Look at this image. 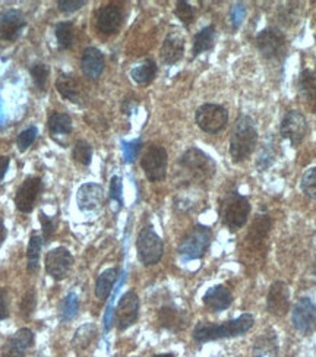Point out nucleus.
<instances>
[{"label":"nucleus","instance_id":"obj_36","mask_svg":"<svg viewBox=\"0 0 316 357\" xmlns=\"http://www.w3.org/2000/svg\"><path fill=\"white\" fill-rule=\"evenodd\" d=\"M75 161H78L82 166H90L91 160H93V147L91 144L86 143V140L81 139L78 143L75 144L73 147V153H72Z\"/></svg>","mask_w":316,"mask_h":357},{"label":"nucleus","instance_id":"obj_3","mask_svg":"<svg viewBox=\"0 0 316 357\" xmlns=\"http://www.w3.org/2000/svg\"><path fill=\"white\" fill-rule=\"evenodd\" d=\"M250 214V202L243 195L232 192L228 193L221 204V221L232 232H236L247 223Z\"/></svg>","mask_w":316,"mask_h":357},{"label":"nucleus","instance_id":"obj_19","mask_svg":"<svg viewBox=\"0 0 316 357\" xmlns=\"http://www.w3.org/2000/svg\"><path fill=\"white\" fill-rule=\"evenodd\" d=\"M34 344V332L28 328H21L3 345V357H25L28 349Z\"/></svg>","mask_w":316,"mask_h":357},{"label":"nucleus","instance_id":"obj_47","mask_svg":"<svg viewBox=\"0 0 316 357\" xmlns=\"http://www.w3.org/2000/svg\"><path fill=\"white\" fill-rule=\"evenodd\" d=\"M9 317L8 308V293L5 288H0V321H3Z\"/></svg>","mask_w":316,"mask_h":357},{"label":"nucleus","instance_id":"obj_30","mask_svg":"<svg viewBox=\"0 0 316 357\" xmlns=\"http://www.w3.org/2000/svg\"><path fill=\"white\" fill-rule=\"evenodd\" d=\"M156 75H157V64L154 60H151V59L139 63L138 66L132 68V71H130V77H132V79L136 84H141V85L151 82L156 78Z\"/></svg>","mask_w":316,"mask_h":357},{"label":"nucleus","instance_id":"obj_16","mask_svg":"<svg viewBox=\"0 0 316 357\" xmlns=\"http://www.w3.org/2000/svg\"><path fill=\"white\" fill-rule=\"evenodd\" d=\"M27 21L18 9H8L0 14V38L5 41H15L23 34Z\"/></svg>","mask_w":316,"mask_h":357},{"label":"nucleus","instance_id":"obj_13","mask_svg":"<svg viewBox=\"0 0 316 357\" xmlns=\"http://www.w3.org/2000/svg\"><path fill=\"white\" fill-rule=\"evenodd\" d=\"M73 265V256L66 247H56L46 255V271L56 281L68 277Z\"/></svg>","mask_w":316,"mask_h":357},{"label":"nucleus","instance_id":"obj_29","mask_svg":"<svg viewBox=\"0 0 316 357\" xmlns=\"http://www.w3.org/2000/svg\"><path fill=\"white\" fill-rule=\"evenodd\" d=\"M215 41V28L214 25L205 27L193 38V56H199L201 53L208 51L214 47Z\"/></svg>","mask_w":316,"mask_h":357},{"label":"nucleus","instance_id":"obj_15","mask_svg":"<svg viewBox=\"0 0 316 357\" xmlns=\"http://www.w3.org/2000/svg\"><path fill=\"white\" fill-rule=\"evenodd\" d=\"M41 189H42V182L40 177H32V176L27 177L16 192V197H15L16 210L24 214H28L34 210V205Z\"/></svg>","mask_w":316,"mask_h":357},{"label":"nucleus","instance_id":"obj_43","mask_svg":"<svg viewBox=\"0 0 316 357\" xmlns=\"http://www.w3.org/2000/svg\"><path fill=\"white\" fill-rule=\"evenodd\" d=\"M123 185H122V179L119 176H113L112 182H110V199L114 201L117 204L119 210L122 208L123 205Z\"/></svg>","mask_w":316,"mask_h":357},{"label":"nucleus","instance_id":"obj_39","mask_svg":"<svg viewBox=\"0 0 316 357\" xmlns=\"http://www.w3.org/2000/svg\"><path fill=\"white\" fill-rule=\"evenodd\" d=\"M174 15H176L184 25H191L195 19V10L188 2L179 0L176 3V9H174Z\"/></svg>","mask_w":316,"mask_h":357},{"label":"nucleus","instance_id":"obj_49","mask_svg":"<svg viewBox=\"0 0 316 357\" xmlns=\"http://www.w3.org/2000/svg\"><path fill=\"white\" fill-rule=\"evenodd\" d=\"M5 239H6V227H5L2 215H0V246H2Z\"/></svg>","mask_w":316,"mask_h":357},{"label":"nucleus","instance_id":"obj_8","mask_svg":"<svg viewBox=\"0 0 316 357\" xmlns=\"http://www.w3.org/2000/svg\"><path fill=\"white\" fill-rule=\"evenodd\" d=\"M145 176L149 182H161L167 175V151L160 145H151L141 160Z\"/></svg>","mask_w":316,"mask_h":357},{"label":"nucleus","instance_id":"obj_10","mask_svg":"<svg viewBox=\"0 0 316 357\" xmlns=\"http://www.w3.org/2000/svg\"><path fill=\"white\" fill-rule=\"evenodd\" d=\"M281 136L287 139L293 147H299L308 134V121L299 110H290L281 121Z\"/></svg>","mask_w":316,"mask_h":357},{"label":"nucleus","instance_id":"obj_32","mask_svg":"<svg viewBox=\"0 0 316 357\" xmlns=\"http://www.w3.org/2000/svg\"><path fill=\"white\" fill-rule=\"evenodd\" d=\"M54 34H56L58 45L62 50H68L73 46L75 27L72 23H59L54 28Z\"/></svg>","mask_w":316,"mask_h":357},{"label":"nucleus","instance_id":"obj_33","mask_svg":"<svg viewBox=\"0 0 316 357\" xmlns=\"http://www.w3.org/2000/svg\"><path fill=\"white\" fill-rule=\"evenodd\" d=\"M29 73H31V78H32V81H34V85L37 86V88L40 91H45L46 85H47V79H49V73H50L47 64L42 62H36L29 68Z\"/></svg>","mask_w":316,"mask_h":357},{"label":"nucleus","instance_id":"obj_6","mask_svg":"<svg viewBox=\"0 0 316 357\" xmlns=\"http://www.w3.org/2000/svg\"><path fill=\"white\" fill-rule=\"evenodd\" d=\"M136 251L138 259L145 267L158 264L160 259L162 258V254H165V243H162L161 237L151 225L144 227V229L139 232L136 241Z\"/></svg>","mask_w":316,"mask_h":357},{"label":"nucleus","instance_id":"obj_45","mask_svg":"<svg viewBox=\"0 0 316 357\" xmlns=\"http://www.w3.org/2000/svg\"><path fill=\"white\" fill-rule=\"evenodd\" d=\"M246 16V8L243 3H236L232 10H230V21L234 28L241 27V24L243 23V19Z\"/></svg>","mask_w":316,"mask_h":357},{"label":"nucleus","instance_id":"obj_34","mask_svg":"<svg viewBox=\"0 0 316 357\" xmlns=\"http://www.w3.org/2000/svg\"><path fill=\"white\" fill-rule=\"evenodd\" d=\"M95 335H97V327L90 323V325H84L76 331L72 343L76 349L82 350L88 347V345L93 343V340L95 338Z\"/></svg>","mask_w":316,"mask_h":357},{"label":"nucleus","instance_id":"obj_51","mask_svg":"<svg viewBox=\"0 0 316 357\" xmlns=\"http://www.w3.org/2000/svg\"><path fill=\"white\" fill-rule=\"evenodd\" d=\"M151 357H174L173 354H154V356H151Z\"/></svg>","mask_w":316,"mask_h":357},{"label":"nucleus","instance_id":"obj_44","mask_svg":"<svg viewBox=\"0 0 316 357\" xmlns=\"http://www.w3.org/2000/svg\"><path fill=\"white\" fill-rule=\"evenodd\" d=\"M274 158H276L274 149L269 148V147H265L263 151H260V154L258 156V161H256L258 170H260V171L267 170L269 166H272V163H274Z\"/></svg>","mask_w":316,"mask_h":357},{"label":"nucleus","instance_id":"obj_46","mask_svg":"<svg viewBox=\"0 0 316 357\" xmlns=\"http://www.w3.org/2000/svg\"><path fill=\"white\" fill-rule=\"evenodd\" d=\"M84 5H86L85 0H59L58 6L63 14H72L75 10L81 9Z\"/></svg>","mask_w":316,"mask_h":357},{"label":"nucleus","instance_id":"obj_24","mask_svg":"<svg viewBox=\"0 0 316 357\" xmlns=\"http://www.w3.org/2000/svg\"><path fill=\"white\" fill-rule=\"evenodd\" d=\"M299 93L302 100L312 110H316V73L311 69H304L299 77Z\"/></svg>","mask_w":316,"mask_h":357},{"label":"nucleus","instance_id":"obj_28","mask_svg":"<svg viewBox=\"0 0 316 357\" xmlns=\"http://www.w3.org/2000/svg\"><path fill=\"white\" fill-rule=\"evenodd\" d=\"M42 237L38 233H32L27 249V259H28V273L36 274L40 269V255H41Z\"/></svg>","mask_w":316,"mask_h":357},{"label":"nucleus","instance_id":"obj_17","mask_svg":"<svg viewBox=\"0 0 316 357\" xmlns=\"http://www.w3.org/2000/svg\"><path fill=\"white\" fill-rule=\"evenodd\" d=\"M104 201V189L98 183H85L76 195L78 208L84 212H94L101 208Z\"/></svg>","mask_w":316,"mask_h":357},{"label":"nucleus","instance_id":"obj_4","mask_svg":"<svg viewBox=\"0 0 316 357\" xmlns=\"http://www.w3.org/2000/svg\"><path fill=\"white\" fill-rule=\"evenodd\" d=\"M212 233L206 225H195L193 229L183 237L179 245V254L182 258L192 261V259H201L211 245Z\"/></svg>","mask_w":316,"mask_h":357},{"label":"nucleus","instance_id":"obj_26","mask_svg":"<svg viewBox=\"0 0 316 357\" xmlns=\"http://www.w3.org/2000/svg\"><path fill=\"white\" fill-rule=\"evenodd\" d=\"M252 357H278V340L274 332H268L256 338Z\"/></svg>","mask_w":316,"mask_h":357},{"label":"nucleus","instance_id":"obj_25","mask_svg":"<svg viewBox=\"0 0 316 357\" xmlns=\"http://www.w3.org/2000/svg\"><path fill=\"white\" fill-rule=\"evenodd\" d=\"M56 88L63 99H66L75 104H81L80 85L75 81L72 75L60 73V77L56 81Z\"/></svg>","mask_w":316,"mask_h":357},{"label":"nucleus","instance_id":"obj_14","mask_svg":"<svg viewBox=\"0 0 316 357\" xmlns=\"http://www.w3.org/2000/svg\"><path fill=\"white\" fill-rule=\"evenodd\" d=\"M267 309L274 317H284L290 310V291L284 281L272 283L267 296Z\"/></svg>","mask_w":316,"mask_h":357},{"label":"nucleus","instance_id":"obj_31","mask_svg":"<svg viewBox=\"0 0 316 357\" xmlns=\"http://www.w3.org/2000/svg\"><path fill=\"white\" fill-rule=\"evenodd\" d=\"M47 126L53 135H69L72 132V119L66 113H51Z\"/></svg>","mask_w":316,"mask_h":357},{"label":"nucleus","instance_id":"obj_22","mask_svg":"<svg viewBox=\"0 0 316 357\" xmlns=\"http://www.w3.org/2000/svg\"><path fill=\"white\" fill-rule=\"evenodd\" d=\"M81 66H82V72L85 73V77H88L90 79H98L101 77V73L104 71L103 53L95 47L85 49L82 53Z\"/></svg>","mask_w":316,"mask_h":357},{"label":"nucleus","instance_id":"obj_42","mask_svg":"<svg viewBox=\"0 0 316 357\" xmlns=\"http://www.w3.org/2000/svg\"><path fill=\"white\" fill-rule=\"evenodd\" d=\"M122 147H123L125 163L132 164L139 154L143 143H141V139H135V140H130V143H122Z\"/></svg>","mask_w":316,"mask_h":357},{"label":"nucleus","instance_id":"obj_7","mask_svg":"<svg viewBox=\"0 0 316 357\" xmlns=\"http://www.w3.org/2000/svg\"><path fill=\"white\" fill-rule=\"evenodd\" d=\"M195 121L204 132L217 134L227 126L228 112L220 104H204L196 110Z\"/></svg>","mask_w":316,"mask_h":357},{"label":"nucleus","instance_id":"obj_18","mask_svg":"<svg viewBox=\"0 0 316 357\" xmlns=\"http://www.w3.org/2000/svg\"><path fill=\"white\" fill-rule=\"evenodd\" d=\"M123 23V12L117 5H106L97 14V28L106 36L119 31Z\"/></svg>","mask_w":316,"mask_h":357},{"label":"nucleus","instance_id":"obj_27","mask_svg":"<svg viewBox=\"0 0 316 357\" xmlns=\"http://www.w3.org/2000/svg\"><path fill=\"white\" fill-rule=\"evenodd\" d=\"M116 280H117L116 268H108V269H106V271H103L97 278L95 296L100 300H107V297L112 293Z\"/></svg>","mask_w":316,"mask_h":357},{"label":"nucleus","instance_id":"obj_5","mask_svg":"<svg viewBox=\"0 0 316 357\" xmlns=\"http://www.w3.org/2000/svg\"><path fill=\"white\" fill-rule=\"evenodd\" d=\"M180 167L196 180H208L215 173V161L199 148H189L179 160Z\"/></svg>","mask_w":316,"mask_h":357},{"label":"nucleus","instance_id":"obj_23","mask_svg":"<svg viewBox=\"0 0 316 357\" xmlns=\"http://www.w3.org/2000/svg\"><path fill=\"white\" fill-rule=\"evenodd\" d=\"M158 322L162 328L178 332L182 331L188 323V317L183 310L174 306H162L158 312Z\"/></svg>","mask_w":316,"mask_h":357},{"label":"nucleus","instance_id":"obj_35","mask_svg":"<svg viewBox=\"0 0 316 357\" xmlns=\"http://www.w3.org/2000/svg\"><path fill=\"white\" fill-rule=\"evenodd\" d=\"M80 309V300L76 297L75 293H69L66 297H64L62 308H60V321L62 322H68L71 319L75 318L76 313H78Z\"/></svg>","mask_w":316,"mask_h":357},{"label":"nucleus","instance_id":"obj_1","mask_svg":"<svg viewBox=\"0 0 316 357\" xmlns=\"http://www.w3.org/2000/svg\"><path fill=\"white\" fill-rule=\"evenodd\" d=\"M254 323L255 319L250 313H243L239 318L226 321L223 323L199 322L193 330V338L198 343H208L220 338L241 337V335L252 330Z\"/></svg>","mask_w":316,"mask_h":357},{"label":"nucleus","instance_id":"obj_12","mask_svg":"<svg viewBox=\"0 0 316 357\" xmlns=\"http://www.w3.org/2000/svg\"><path fill=\"white\" fill-rule=\"evenodd\" d=\"M139 317V297L135 291H127L119 300L114 312V321L119 330H127L132 327Z\"/></svg>","mask_w":316,"mask_h":357},{"label":"nucleus","instance_id":"obj_20","mask_svg":"<svg viewBox=\"0 0 316 357\" xmlns=\"http://www.w3.org/2000/svg\"><path fill=\"white\" fill-rule=\"evenodd\" d=\"M184 53V38L180 32H170L161 46L160 56L162 63L174 64L182 60Z\"/></svg>","mask_w":316,"mask_h":357},{"label":"nucleus","instance_id":"obj_9","mask_svg":"<svg viewBox=\"0 0 316 357\" xmlns=\"http://www.w3.org/2000/svg\"><path fill=\"white\" fill-rule=\"evenodd\" d=\"M260 55L268 60H280L286 51V36L277 28H265L256 37Z\"/></svg>","mask_w":316,"mask_h":357},{"label":"nucleus","instance_id":"obj_52","mask_svg":"<svg viewBox=\"0 0 316 357\" xmlns=\"http://www.w3.org/2000/svg\"><path fill=\"white\" fill-rule=\"evenodd\" d=\"M315 275H316V267H315Z\"/></svg>","mask_w":316,"mask_h":357},{"label":"nucleus","instance_id":"obj_38","mask_svg":"<svg viewBox=\"0 0 316 357\" xmlns=\"http://www.w3.org/2000/svg\"><path fill=\"white\" fill-rule=\"evenodd\" d=\"M38 136V129L36 126H29L28 129H25V131L21 132L18 135V139H16V145H18V149L21 151V153H25V151L34 144V140L37 139Z\"/></svg>","mask_w":316,"mask_h":357},{"label":"nucleus","instance_id":"obj_40","mask_svg":"<svg viewBox=\"0 0 316 357\" xmlns=\"http://www.w3.org/2000/svg\"><path fill=\"white\" fill-rule=\"evenodd\" d=\"M36 305H37L36 291L32 290V288H29L27 293L24 295L23 300H21V305H19L21 315H23L24 318H29L32 313H34V310H36Z\"/></svg>","mask_w":316,"mask_h":357},{"label":"nucleus","instance_id":"obj_21","mask_svg":"<svg viewBox=\"0 0 316 357\" xmlns=\"http://www.w3.org/2000/svg\"><path fill=\"white\" fill-rule=\"evenodd\" d=\"M233 303V295L226 286H214L208 288L204 295V305L211 312H221L227 308H230Z\"/></svg>","mask_w":316,"mask_h":357},{"label":"nucleus","instance_id":"obj_48","mask_svg":"<svg viewBox=\"0 0 316 357\" xmlns=\"http://www.w3.org/2000/svg\"><path fill=\"white\" fill-rule=\"evenodd\" d=\"M9 164H10V158L9 157H6V156L0 157V182L5 179L6 171L9 169Z\"/></svg>","mask_w":316,"mask_h":357},{"label":"nucleus","instance_id":"obj_2","mask_svg":"<svg viewBox=\"0 0 316 357\" xmlns=\"http://www.w3.org/2000/svg\"><path fill=\"white\" fill-rule=\"evenodd\" d=\"M258 144V131L252 117L242 114L236 121L233 134L230 138V156L234 163L250 157Z\"/></svg>","mask_w":316,"mask_h":357},{"label":"nucleus","instance_id":"obj_11","mask_svg":"<svg viewBox=\"0 0 316 357\" xmlns=\"http://www.w3.org/2000/svg\"><path fill=\"white\" fill-rule=\"evenodd\" d=\"M293 327L302 334H311L316 328V305L309 297H300L291 312Z\"/></svg>","mask_w":316,"mask_h":357},{"label":"nucleus","instance_id":"obj_50","mask_svg":"<svg viewBox=\"0 0 316 357\" xmlns=\"http://www.w3.org/2000/svg\"><path fill=\"white\" fill-rule=\"evenodd\" d=\"M5 122V114H3V109H2V100H0V125Z\"/></svg>","mask_w":316,"mask_h":357},{"label":"nucleus","instance_id":"obj_41","mask_svg":"<svg viewBox=\"0 0 316 357\" xmlns=\"http://www.w3.org/2000/svg\"><path fill=\"white\" fill-rule=\"evenodd\" d=\"M40 223H41V232H42V242L49 243L54 232H56V220L40 211Z\"/></svg>","mask_w":316,"mask_h":357},{"label":"nucleus","instance_id":"obj_37","mask_svg":"<svg viewBox=\"0 0 316 357\" xmlns=\"http://www.w3.org/2000/svg\"><path fill=\"white\" fill-rule=\"evenodd\" d=\"M300 188L308 198L316 201V166L308 169L303 173L300 180Z\"/></svg>","mask_w":316,"mask_h":357}]
</instances>
